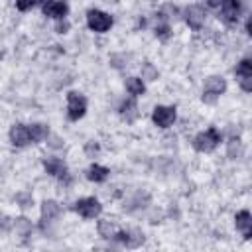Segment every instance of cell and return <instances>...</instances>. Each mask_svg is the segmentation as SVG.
Masks as SVG:
<instances>
[{
	"label": "cell",
	"instance_id": "1",
	"mask_svg": "<svg viewBox=\"0 0 252 252\" xmlns=\"http://www.w3.org/2000/svg\"><path fill=\"white\" fill-rule=\"evenodd\" d=\"M220 142V134L217 128H209L205 132H201L195 140H193V146L197 152H213Z\"/></svg>",
	"mask_w": 252,
	"mask_h": 252
},
{
	"label": "cell",
	"instance_id": "2",
	"mask_svg": "<svg viewBox=\"0 0 252 252\" xmlns=\"http://www.w3.org/2000/svg\"><path fill=\"white\" fill-rule=\"evenodd\" d=\"M226 89V83L222 77H209L205 83V93H203V100L205 102H215L219 94H222Z\"/></svg>",
	"mask_w": 252,
	"mask_h": 252
},
{
	"label": "cell",
	"instance_id": "3",
	"mask_svg": "<svg viewBox=\"0 0 252 252\" xmlns=\"http://www.w3.org/2000/svg\"><path fill=\"white\" fill-rule=\"evenodd\" d=\"M87 24L91 30L94 32H106L110 26H112V18L100 10H89L87 14Z\"/></svg>",
	"mask_w": 252,
	"mask_h": 252
},
{
	"label": "cell",
	"instance_id": "4",
	"mask_svg": "<svg viewBox=\"0 0 252 252\" xmlns=\"http://www.w3.org/2000/svg\"><path fill=\"white\" fill-rule=\"evenodd\" d=\"M67 112H69V118L71 120H79L85 110H87V100L79 94V93H69L67 94Z\"/></svg>",
	"mask_w": 252,
	"mask_h": 252
},
{
	"label": "cell",
	"instance_id": "5",
	"mask_svg": "<svg viewBox=\"0 0 252 252\" xmlns=\"http://www.w3.org/2000/svg\"><path fill=\"white\" fill-rule=\"evenodd\" d=\"M152 120L159 128H167L175 120V108L173 106H156L154 108V114H152Z\"/></svg>",
	"mask_w": 252,
	"mask_h": 252
},
{
	"label": "cell",
	"instance_id": "6",
	"mask_svg": "<svg viewBox=\"0 0 252 252\" xmlns=\"http://www.w3.org/2000/svg\"><path fill=\"white\" fill-rule=\"evenodd\" d=\"M75 209L85 217V219H94L98 213H100V203L94 199V197H87V199H81V201H77V205H75Z\"/></svg>",
	"mask_w": 252,
	"mask_h": 252
},
{
	"label": "cell",
	"instance_id": "7",
	"mask_svg": "<svg viewBox=\"0 0 252 252\" xmlns=\"http://www.w3.org/2000/svg\"><path fill=\"white\" fill-rule=\"evenodd\" d=\"M238 14H240V2L238 0H222L220 4V16L224 22L232 24L238 20Z\"/></svg>",
	"mask_w": 252,
	"mask_h": 252
},
{
	"label": "cell",
	"instance_id": "8",
	"mask_svg": "<svg viewBox=\"0 0 252 252\" xmlns=\"http://www.w3.org/2000/svg\"><path fill=\"white\" fill-rule=\"evenodd\" d=\"M185 20L193 30H199L205 22V10L201 6H189L185 10Z\"/></svg>",
	"mask_w": 252,
	"mask_h": 252
},
{
	"label": "cell",
	"instance_id": "9",
	"mask_svg": "<svg viewBox=\"0 0 252 252\" xmlns=\"http://www.w3.org/2000/svg\"><path fill=\"white\" fill-rule=\"evenodd\" d=\"M10 140H12L14 146H26L28 142H32V138H30V128L24 126V124L12 126V130H10Z\"/></svg>",
	"mask_w": 252,
	"mask_h": 252
},
{
	"label": "cell",
	"instance_id": "10",
	"mask_svg": "<svg viewBox=\"0 0 252 252\" xmlns=\"http://www.w3.org/2000/svg\"><path fill=\"white\" fill-rule=\"evenodd\" d=\"M43 165H45V171L55 175V177H65L67 175V165L59 158H49V159L43 161Z\"/></svg>",
	"mask_w": 252,
	"mask_h": 252
},
{
	"label": "cell",
	"instance_id": "11",
	"mask_svg": "<svg viewBox=\"0 0 252 252\" xmlns=\"http://www.w3.org/2000/svg\"><path fill=\"white\" fill-rule=\"evenodd\" d=\"M43 14L49 18H63L67 14V6H65V2H45Z\"/></svg>",
	"mask_w": 252,
	"mask_h": 252
},
{
	"label": "cell",
	"instance_id": "12",
	"mask_svg": "<svg viewBox=\"0 0 252 252\" xmlns=\"http://www.w3.org/2000/svg\"><path fill=\"white\" fill-rule=\"evenodd\" d=\"M250 226H252V217L248 211H240L236 215V228H240L244 232L246 238H250Z\"/></svg>",
	"mask_w": 252,
	"mask_h": 252
},
{
	"label": "cell",
	"instance_id": "13",
	"mask_svg": "<svg viewBox=\"0 0 252 252\" xmlns=\"http://www.w3.org/2000/svg\"><path fill=\"white\" fill-rule=\"evenodd\" d=\"M116 238H118L122 244L132 246V248L144 242V234H140V232H134V236H132V232H118V234H116Z\"/></svg>",
	"mask_w": 252,
	"mask_h": 252
},
{
	"label": "cell",
	"instance_id": "14",
	"mask_svg": "<svg viewBox=\"0 0 252 252\" xmlns=\"http://www.w3.org/2000/svg\"><path fill=\"white\" fill-rule=\"evenodd\" d=\"M57 213H59V207H57L55 201H45V203L41 205V220H43V222H49L51 219H55Z\"/></svg>",
	"mask_w": 252,
	"mask_h": 252
},
{
	"label": "cell",
	"instance_id": "15",
	"mask_svg": "<svg viewBox=\"0 0 252 252\" xmlns=\"http://www.w3.org/2000/svg\"><path fill=\"white\" fill-rule=\"evenodd\" d=\"M28 128H30V138H32V142H41V140H45V138L49 136V130H47L45 124H32V126H28Z\"/></svg>",
	"mask_w": 252,
	"mask_h": 252
},
{
	"label": "cell",
	"instance_id": "16",
	"mask_svg": "<svg viewBox=\"0 0 252 252\" xmlns=\"http://www.w3.org/2000/svg\"><path fill=\"white\" fill-rule=\"evenodd\" d=\"M106 175H108V169H106V167H102V165H96V163H94V165H91V167H89V171H87V177H89L91 181H96V183H98V181H104V179H106Z\"/></svg>",
	"mask_w": 252,
	"mask_h": 252
},
{
	"label": "cell",
	"instance_id": "17",
	"mask_svg": "<svg viewBox=\"0 0 252 252\" xmlns=\"http://www.w3.org/2000/svg\"><path fill=\"white\" fill-rule=\"evenodd\" d=\"M120 114H122V118H126L128 122H132V120L136 118V114H138L136 102H134V100H126V102L120 106Z\"/></svg>",
	"mask_w": 252,
	"mask_h": 252
},
{
	"label": "cell",
	"instance_id": "18",
	"mask_svg": "<svg viewBox=\"0 0 252 252\" xmlns=\"http://www.w3.org/2000/svg\"><path fill=\"white\" fill-rule=\"evenodd\" d=\"M126 87H128L130 94H134V96L144 94V83H142V79H138V77H130V79H126Z\"/></svg>",
	"mask_w": 252,
	"mask_h": 252
},
{
	"label": "cell",
	"instance_id": "19",
	"mask_svg": "<svg viewBox=\"0 0 252 252\" xmlns=\"http://www.w3.org/2000/svg\"><path fill=\"white\" fill-rule=\"evenodd\" d=\"M14 226H16V232H20L22 236H28V234L32 232V222H30L26 217H20V219H16Z\"/></svg>",
	"mask_w": 252,
	"mask_h": 252
},
{
	"label": "cell",
	"instance_id": "20",
	"mask_svg": "<svg viewBox=\"0 0 252 252\" xmlns=\"http://www.w3.org/2000/svg\"><path fill=\"white\" fill-rule=\"evenodd\" d=\"M98 232H100V236L110 238V236L116 232V226H114V222H110V220H100V222H98Z\"/></svg>",
	"mask_w": 252,
	"mask_h": 252
},
{
	"label": "cell",
	"instance_id": "21",
	"mask_svg": "<svg viewBox=\"0 0 252 252\" xmlns=\"http://www.w3.org/2000/svg\"><path fill=\"white\" fill-rule=\"evenodd\" d=\"M236 75L238 77H252V61L250 59H242L240 65L236 67Z\"/></svg>",
	"mask_w": 252,
	"mask_h": 252
},
{
	"label": "cell",
	"instance_id": "22",
	"mask_svg": "<svg viewBox=\"0 0 252 252\" xmlns=\"http://www.w3.org/2000/svg\"><path fill=\"white\" fill-rule=\"evenodd\" d=\"M240 154H242L240 142H238V140H230V142H228V158H236V156H240Z\"/></svg>",
	"mask_w": 252,
	"mask_h": 252
},
{
	"label": "cell",
	"instance_id": "23",
	"mask_svg": "<svg viewBox=\"0 0 252 252\" xmlns=\"http://www.w3.org/2000/svg\"><path fill=\"white\" fill-rule=\"evenodd\" d=\"M142 73H144V79H148V81H154V79L158 77V71H156L154 65H150V63H146V65L142 67Z\"/></svg>",
	"mask_w": 252,
	"mask_h": 252
},
{
	"label": "cell",
	"instance_id": "24",
	"mask_svg": "<svg viewBox=\"0 0 252 252\" xmlns=\"http://www.w3.org/2000/svg\"><path fill=\"white\" fill-rule=\"evenodd\" d=\"M18 203H20V207H30L32 205V195H26V193H20L18 197Z\"/></svg>",
	"mask_w": 252,
	"mask_h": 252
},
{
	"label": "cell",
	"instance_id": "25",
	"mask_svg": "<svg viewBox=\"0 0 252 252\" xmlns=\"http://www.w3.org/2000/svg\"><path fill=\"white\" fill-rule=\"evenodd\" d=\"M35 2H37V0H16V6H18L20 10H30Z\"/></svg>",
	"mask_w": 252,
	"mask_h": 252
},
{
	"label": "cell",
	"instance_id": "26",
	"mask_svg": "<svg viewBox=\"0 0 252 252\" xmlns=\"http://www.w3.org/2000/svg\"><path fill=\"white\" fill-rule=\"evenodd\" d=\"M240 87H242L246 93H250V91H252V77H240Z\"/></svg>",
	"mask_w": 252,
	"mask_h": 252
},
{
	"label": "cell",
	"instance_id": "27",
	"mask_svg": "<svg viewBox=\"0 0 252 252\" xmlns=\"http://www.w3.org/2000/svg\"><path fill=\"white\" fill-rule=\"evenodd\" d=\"M156 35H159V37L165 39V37L169 35V28H167L165 24H163V26H158V28H156Z\"/></svg>",
	"mask_w": 252,
	"mask_h": 252
},
{
	"label": "cell",
	"instance_id": "28",
	"mask_svg": "<svg viewBox=\"0 0 252 252\" xmlns=\"http://www.w3.org/2000/svg\"><path fill=\"white\" fill-rule=\"evenodd\" d=\"M85 150H87V154L91 156V154H96V152H98V146H96V144H87Z\"/></svg>",
	"mask_w": 252,
	"mask_h": 252
},
{
	"label": "cell",
	"instance_id": "29",
	"mask_svg": "<svg viewBox=\"0 0 252 252\" xmlns=\"http://www.w3.org/2000/svg\"><path fill=\"white\" fill-rule=\"evenodd\" d=\"M51 146H53V148H59V146H61V140H59L57 136H53V138H51Z\"/></svg>",
	"mask_w": 252,
	"mask_h": 252
},
{
	"label": "cell",
	"instance_id": "30",
	"mask_svg": "<svg viewBox=\"0 0 252 252\" xmlns=\"http://www.w3.org/2000/svg\"><path fill=\"white\" fill-rule=\"evenodd\" d=\"M209 2V6H213V8H219L220 4H222V0H207Z\"/></svg>",
	"mask_w": 252,
	"mask_h": 252
},
{
	"label": "cell",
	"instance_id": "31",
	"mask_svg": "<svg viewBox=\"0 0 252 252\" xmlns=\"http://www.w3.org/2000/svg\"><path fill=\"white\" fill-rule=\"evenodd\" d=\"M67 28H69V26H67V24H59V26H57V32H65V30H67Z\"/></svg>",
	"mask_w": 252,
	"mask_h": 252
},
{
	"label": "cell",
	"instance_id": "32",
	"mask_svg": "<svg viewBox=\"0 0 252 252\" xmlns=\"http://www.w3.org/2000/svg\"><path fill=\"white\" fill-rule=\"evenodd\" d=\"M104 2H108V0H104ZM112 2H116V0H112Z\"/></svg>",
	"mask_w": 252,
	"mask_h": 252
}]
</instances>
